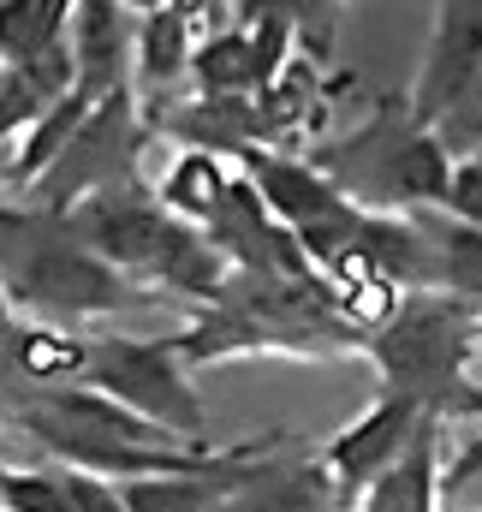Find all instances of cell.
<instances>
[{"label":"cell","instance_id":"8fae6325","mask_svg":"<svg viewBox=\"0 0 482 512\" xmlns=\"http://www.w3.org/2000/svg\"><path fill=\"white\" fill-rule=\"evenodd\" d=\"M215 495H227V483L203 489V483H131L125 507L131 512H203Z\"/></svg>","mask_w":482,"mask_h":512},{"label":"cell","instance_id":"277c9868","mask_svg":"<svg viewBox=\"0 0 482 512\" xmlns=\"http://www.w3.org/2000/svg\"><path fill=\"white\" fill-rule=\"evenodd\" d=\"M72 54H78V90H84L90 102L108 96V90H120V60H125L120 0H78Z\"/></svg>","mask_w":482,"mask_h":512},{"label":"cell","instance_id":"7c38bea8","mask_svg":"<svg viewBox=\"0 0 482 512\" xmlns=\"http://www.w3.org/2000/svg\"><path fill=\"white\" fill-rule=\"evenodd\" d=\"M90 364V352L78 340H60V334H24L18 340V370L24 376H60V370H78Z\"/></svg>","mask_w":482,"mask_h":512},{"label":"cell","instance_id":"9a60e30c","mask_svg":"<svg viewBox=\"0 0 482 512\" xmlns=\"http://www.w3.org/2000/svg\"><path fill=\"white\" fill-rule=\"evenodd\" d=\"M66 489H72V507H78V512H131V507H125V495H108V483L66 477Z\"/></svg>","mask_w":482,"mask_h":512},{"label":"cell","instance_id":"7a4b0ae2","mask_svg":"<svg viewBox=\"0 0 482 512\" xmlns=\"http://www.w3.org/2000/svg\"><path fill=\"white\" fill-rule=\"evenodd\" d=\"M173 346H143V340H108L90 352V376L108 399L131 405L149 423H179V429H203V411L191 399V387L173 370Z\"/></svg>","mask_w":482,"mask_h":512},{"label":"cell","instance_id":"5bb4252c","mask_svg":"<svg viewBox=\"0 0 482 512\" xmlns=\"http://www.w3.org/2000/svg\"><path fill=\"white\" fill-rule=\"evenodd\" d=\"M447 209H453L465 227H482V149H471V155L453 167V185H447Z\"/></svg>","mask_w":482,"mask_h":512},{"label":"cell","instance_id":"52a82bcc","mask_svg":"<svg viewBox=\"0 0 482 512\" xmlns=\"http://www.w3.org/2000/svg\"><path fill=\"white\" fill-rule=\"evenodd\" d=\"M203 96H256L262 90V72H256V48L239 24L233 30H215L197 42V60H191Z\"/></svg>","mask_w":482,"mask_h":512},{"label":"cell","instance_id":"4fadbf2b","mask_svg":"<svg viewBox=\"0 0 482 512\" xmlns=\"http://www.w3.org/2000/svg\"><path fill=\"white\" fill-rule=\"evenodd\" d=\"M0 501L12 512H78L72 507V489L66 477H0Z\"/></svg>","mask_w":482,"mask_h":512},{"label":"cell","instance_id":"ac0fdd59","mask_svg":"<svg viewBox=\"0 0 482 512\" xmlns=\"http://www.w3.org/2000/svg\"><path fill=\"white\" fill-rule=\"evenodd\" d=\"M0 60H6V54H0Z\"/></svg>","mask_w":482,"mask_h":512},{"label":"cell","instance_id":"30bf717a","mask_svg":"<svg viewBox=\"0 0 482 512\" xmlns=\"http://www.w3.org/2000/svg\"><path fill=\"white\" fill-rule=\"evenodd\" d=\"M405 423H411V411H405V405H387V411H375L358 435H346V447L334 453V459H340V471H346V477H363V471H369V465H375V459H381L393 441H399V429H405Z\"/></svg>","mask_w":482,"mask_h":512},{"label":"cell","instance_id":"8992f818","mask_svg":"<svg viewBox=\"0 0 482 512\" xmlns=\"http://www.w3.org/2000/svg\"><path fill=\"white\" fill-rule=\"evenodd\" d=\"M197 60V24L179 12V6H161V12H143V30H137V72L149 84H173L179 72H191Z\"/></svg>","mask_w":482,"mask_h":512},{"label":"cell","instance_id":"6da1fadb","mask_svg":"<svg viewBox=\"0 0 482 512\" xmlns=\"http://www.w3.org/2000/svg\"><path fill=\"white\" fill-rule=\"evenodd\" d=\"M435 36L411 84V126L453 120L482 78V0H435Z\"/></svg>","mask_w":482,"mask_h":512},{"label":"cell","instance_id":"5b68a950","mask_svg":"<svg viewBox=\"0 0 482 512\" xmlns=\"http://www.w3.org/2000/svg\"><path fill=\"white\" fill-rule=\"evenodd\" d=\"M72 18H78V0H0V54L12 66L36 60L66 42Z\"/></svg>","mask_w":482,"mask_h":512},{"label":"cell","instance_id":"2e32d148","mask_svg":"<svg viewBox=\"0 0 482 512\" xmlns=\"http://www.w3.org/2000/svg\"><path fill=\"white\" fill-rule=\"evenodd\" d=\"M459 114L471 120V131H477V143H471V149H482V78H477V90L465 96V108H459Z\"/></svg>","mask_w":482,"mask_h":512},{"label":"cell","instance_id":"9c48e42d","mask_svg":"<svg viewBox=\"0 0 482 512\" xmlns=\"http://www.w3.org/2000/svg\"><path fill=\"white\" fill-rule=\"evenodd\" d=\"M435 274L453 286V292H482V227H441V245H435Z\"/></svg>","mask_w":482,"mask_h":512},{"label":"cell","instance_id":"e0dca14e","mask_svg":"<svg viewBox=\"0 0 482 512\" xmlns=\"http://www.w3.org/2000/svg\"><path fill=\"white\" fill-rule=\"evenodd\" d=\"M120 6H143V12H161V6H173V0H120Z\"/></svg>","mask_w":482,"mask_h":512},{"label":"cell","instance_id":"ba28073f","mask_svg":"<svg viewBox=\"0 0 482 512\" xmlns=\"http://www.w3.org/2000/svg\"><path fill=\"white\" fill-rule=\"evenodd\" d=\"M227 191L233 185H227V173H221V161L209 149H185L173 161V173L161 179V203L179 209V215H197V221H215L221 203H227Z\"/></svg>","mask_w":482,"mask_h":512},{"label":"cell","instance_id":"3957f363","mask_svg":"<svg viewBox=\"0 0 482 512\" xmlns=\"http://www.w3.org/2000/svg\"><path fill=\"white\" fill-rule=\"evenodd\" d=\"M18 298L42 304V310H72V316H90V310H108L120 298V280L114 268H102L90 251H66V245H42L30 251V262L18 268Z\"/></svg>","mask_w":482,"mask_h":512}]
</instances>
